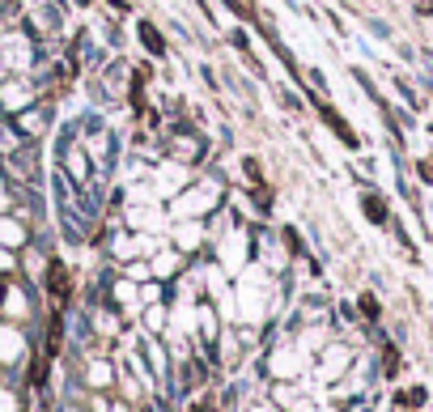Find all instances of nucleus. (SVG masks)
<instances>
[{"label":"nucleus","mask_w":433,"mask_h":412,"mask_svg":"<svg viewBox=\"0 0 433 412\" xmlns=\"http://www.w3.org/2000/svg\"><path fill=\"white\" fill-rule=\"evenodd\" d=\"M421 400H425V391H421V387H412V391H404V396H400V404H408V408H417Z\"/></svg>","instance_id":"nucleus-5"},{"label":"nucleus","mask_w":433,"mask_h":412,"mask_svg":"<svg viewBox=\"0 0 433 412\" xmlns=\"http://www.w3.org/2000/svg\"><path fill=\"white\" fill-rule=\"evenodd\" d=\"M366 213H370V221H378V226H383V221H387V204H383V196H374V191H370V196H366Z\"/></svg>","instance_id":"nucleus-3"},{"label":"nucleus","mask_w":433,"mask_h":412,"mask_svg":"<svg viewBox=\"0 0 433 412\" xmlns=\"http://www.w3.org/2000/svg\"><path fill=\"white\" fill-rule=\"evenodd\" d=\"M361 315L374 319V315H378V302H374V298H361Z\"/></svg>","instance_id":"nucleus-6"},{"label":"nucleus","mask_w":433,"mask_h":412,"mask_svg":"<svg viewBox=\"0 0 433 412\" xmlns=\"http://www.w3.org/2000/svg\"><path fill=\"white\" fill-rule=\"evenodd\" d=\"M47 289H51V298L64 306L68 302V289H72V281H68V268L60 264V260H51L47 264Z\"/></svg>","instance_id":"nucleus-1"},{"label":"nucleus","mask_w":433,"mask_h":412,"mask_svg":"<svg viewBox=\"0 0 433 412\" xmlns=\"http://www.w3.org/2000/svg\"><path fill=\"white\" fill-rule=\"evenodd\" d=\"M323 119H327V123H332V128H336V132L344 136V145H357V132H353V128H349V123H344V119H340V115H336L332 106H323Z\"/></svg>","instance_id":"nucleus-2"},{"label":"nucleus","mask_w":433,"mask_h":412,"mask_svg":"<svg viewBox=\"0 0 433 412\" xmlns=\"http://www.w3.org/2000/svg\"><path fill=\"white\" fill-rule=\"evenodd\" d=\"M140 34H145V43H149V51H157V55H162V51H166V43H162V38H157V30H153V26H149V21H145V26H140Z\"/></svg>","instance_id":"nucleus-4"},{"label":"nucleus","mask_w":433,"mask_h":412,"mask_svg":"<svg viewBox=\"0 0 433 412\" xmlns=\"http://www.w3.org/2000/svg\"><path fill=\"white\" fill-rule=\"evenodd\" d=\"M191 412H213V404H196Z\"/></svg>","instance_id":"nucleus-8"},{"label":"nucleus","mask_w":433,"mask_h":412,"mask_svg":"<svg viewBox=\"0 0 433 412\" xmlns=\"http://www.w3.org/2000/svg\"><path fill=\"white\" fill-rule=\"evenodd\" d=\"M421 174H425V179H433V157H425V162H421Z\"/></svg>","instance_id":"nucleus-7"}]
</instances>
